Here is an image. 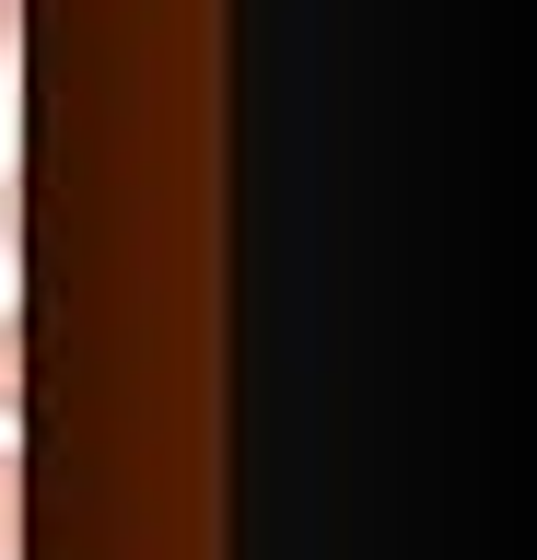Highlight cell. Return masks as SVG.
<instances>
[{"label": "cell", "instance_id": "obj_3", "mask_svg": "<svg viewBox=\"0 0 537 560\" xmlns=\"http://www.w3.org/2000/svg\"><path fill=\"white\" fill-rule=\"evenodd\" d=\"M12 35H24V0H0V82H12Z\"/></svg>", "mask_w": 537, "mask_h": 560}, {"label": "cell", "instance_id": "obj_2", "mask_svg": "<svg viewBox=\"0 0 537 560\" xmlns=\"http://www.w3.org/2000/svg\"><path fill=\"white\" fill-rule=\"evenodd\" d=\"M12 409H24V315L0 304V420H12Z\"/></svg>", "mask_w": 537, "mask_h": 560}, {"label": "cell", "instance_id": "obj_1", "mask_svg": "<svg viewBox=\"0 0 537 560\" xmlns=\"http://www.w3.org/2000/svg\"><path fill=\"white\" fill-rule=\"evenodd\" d=\"M0 560H24V455L0 444Z\"/></svg>", "mask_w": 537, "mask_h": 560}]
</instances>
